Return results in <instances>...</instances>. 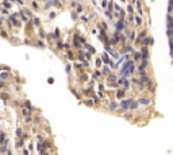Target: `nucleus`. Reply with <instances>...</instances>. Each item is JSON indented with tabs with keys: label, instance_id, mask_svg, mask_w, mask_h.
Returning <instances> with one entry per match:
<instances>
[{
	"label": "nucleus",
	"instance_id": "obj_3",
	"mask_svg": "<svg viewBox=\"0 0 173 155\" xmlns=\"http://www.w3.org/2000/svg\"><path fill=\"white\" fill-rule=\"evenodd\" d=\"M123 27H124V26H123V22H119V23H118V28H119V30L123 28Z\"/></svg>",
	"mask_w": 173,
	"mask_h": 155
},
{
	"label": "nucleus",
	"instance_id": "obj_4",
	"mask_svg": "<svg viewBox=\"0 0 173 155\" xmlns=\"http://www.w3.org/2000/svg\"><path fill=\"white\" fill-rule=\"evenodd\" d=\"M124 94V92L123 91H120V92H118V97H122Z\"/></svg>",
	"mask_w": 173,
	"mask_h": 155
},
{
	"label": "nucleus",
	"instance_id": "obj_1",
	"mask_svg": "<svg viewBox=\"0 0 173 155\" xmlns=\"http://www.w3.org/2000/svg\"><path fill=\"white\" fill-rule=\"evenodd\" d=\"M131 101V100H127V101H123L122 102V105H123V108H127V107H129V102Z\"/></svg>",
	"mask_w": 173,
	"mask_h": 155
},
{
	"label": "nucleus",
	"instance_id": "obj_2",
	"mask_svg": "<svg viewBox=\"0 0 173 155\" xmlns=\"http://www.w3.org/2000/svg\"><path fill=\"white\" fill-rule=\"evenodd\" d=\"M141 104H149V100H147V99H142L141 100Z\"/></svg>",
	"mask_w": 173,
	"mask_h": 155
}]
</instances>
